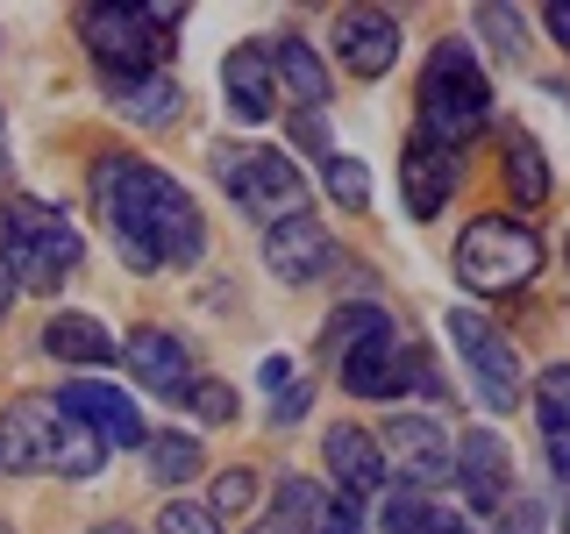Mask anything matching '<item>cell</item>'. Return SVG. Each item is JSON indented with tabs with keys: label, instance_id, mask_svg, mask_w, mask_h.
I'll return each mask as SVG.
<instances>
[{
	"label": "cell",
	"instance_id": "cell-32",
	"mask_svg": "<svg viewBox=\"0 0 570 534\" xmlns=\"http://www.w3.org/2000/svg\"><path fill=\"white\" fill-rule=\"evenodd\" d=\"M478 22H485L492 36H499V58H521V36H528V22H521V14H513V8H478Z\"/></svg>",
	"mask_w": 570,
	"mask_h": 534
},
{
	"label": "cell",
	"instance_id": "cell-22",
	"mask_svg": "<svg viewBox=\"0 0 570 534\" xmlns=\"http://www.w3.org/2000/svg\"><path fill=\"white\" fill-rule=\"evenodd\" d=\"M392 335V314L379 307V299H356V307H335L328 314V349H335V364L356 349H371V343H385Z\"/></svg>",
	"mask_w": 570,
	"mask_h": 534
},
{
	"label": "cell",
	"instance_id": "cell-29",
	"mask_svg": "<svg viewBox=\"0 0 570 534\" xmlns=\"http://www.w3.org/2000/svg\"><path fill=\"white\" fill-rule=\"evenodd\" d=\"M534 406H542V427H570V364H549V370H542Z\"/></svg>",
	"mask_w": 570,
	"mask_h": 534
},
{
	"label": "cell",
	"instance_id": "cell-24",
	"mask_svg": "<svg viewBox=\"0 0 570 534\" xmlns=\"http://www.w3.org/2000/svg\"><path fill=\"white\" fill-rule=\"evenodd\" d=\"M507 186H513V200H521V207H542L549 200V157H542V142H534V136H513L507 142Z\"/></svg>",
	"mask_w": 570,
	"mask_h": 534
},
{
	"label": "cell",
	"instance_id": "cell-3",
	"mask_svg": "<svg viewBox=\"0 0 570 534\" xmlns=\"http://www.w3.org/2000/svg\"><path fill=\"white\" fill-rule=\"evenodd\" d=\"M79 228L65 221L58 207L43 200H14L0 214V264H8L14 285H36V293H58V285L79 271Z\"/></svg>",
	"mask_w": 570,
	"mask_h": 534
},
{
	"label": "cell",
	"instance_id": "cell-21",
	"mask_svg": "<svg viewBox=\"0 0 570 534\" xmlns=\"http://www.w3.org/2000/svg\"><path fill=\"white\" fill-rule=\"evenodd\" d=\"M400 370H406V349H400V335H385V343L343 356V392H356V399H385V392H400Z\"/></svg>",
	"mask_w": 570,
	"mask_h": 534
},
{
	"label": "cell",
	"instance_id": "cell-19",
	"mask_svg": "<svg viewBox=\"0 0 570 534\" xmlns=\"http://www.w3.org/2000/svg\"><path fill=\"white\" fill-rule=\"evenodd\" d=\"M272 79L285 100L299 107H328V65L314 58V43H299V36H285V43H272Z\"/></svg>",
	"mask_w": 570,
	"mask_h": 534
},
{
	"label": "cell",
	"instance_id": "cell-13",
	"mask_svg": "<svg viewBox=\"0 0 570 534\" xmlns=\"http://www.w3.org/2000/svg\"><path fill=\"white\" fill-rule=\"evenodd\" d=\"M456 485H463V498H471L478 513H499L507 498H521V492H513L507 442H499L492 427H471V435L456 442Z\"/></svg>",
	"mask_w": 570,
	"mask_h": 534
},
{
	"label": "cell",
	"instance_id": "cell-16",
	"mask_svg": "<svg viewBox=\"0 0 570 534\" xmlns=\"http://www.w3.org/2000/svg\"><path fill=\"white\" fill-rule=\"evenodd\" d=\"M321 456H328V477L343 485V498H379L385 492V442L364 435V427H328L321 435Z\"/></svg>",
	"mask_w": 570,
	"mask_h": 534
},
{
	"label": "cell",
	"instance_id": "cell-26",
	"mask_svg": "<svg viewBox=\"0 0 570 534\" xmlns=\"http://www.w3.org/2000/svg\"><path fill=\"white\" fill-rule=\"evenodd\" d=\"M193 471H200V442L193 435H157L150 442V477L157 485H186Z\"/></svg>",
	"mask_w": 570,
	"mask_h": 534
},
{
	"label": "cell",
	"instance_id": "cell-36",
	"mask_svg": "<svg viewBox=\"0 0 570 534\" xmlns=\"http://www.w3.org/2000/svg\"><path fill=\"white\" fill-rule=\"evenodd\" d=\"M428 534H471V527H463L450 506H428Z\"/></svg>",
	"mask_w": 570,
	"mask_h": 534
},
{
	"label": "cell",
	"instance_id": "cell-11",
	"mask_svg": "<svg viewBox=\"0 0 570 534\" xmlns=\"http://www.w3.org/2000/svg\"><path fill=\"white\" fill-rule=\"evenodd\" d=\"M121 356H129V378L142 385V392H157V399H186L193 392V349L178 343L171 328H136L129 343H121Z\"/></svg>",
	"mask_w": 570,
	"mask_h": 534
},
{
	"label": "cell",
	"instance_id": "cell-5",
	"mask_svg": "<svg viewBox=\"0 0 570 534\" xmlns=\"http://www.w3.org/2000/svg\"><path fill=\"white\" fill-rule=\"evenodd\" d=\"M534 271H542V243H534V228H521L513 214H478L456 236V278L485 299L528 285Z\"/></svg>",
	"mask_w": 570,
	"mask_h": 534
},
{
	"label": "cell",
	"instance_id": "cell-10",
	"mask_svg": "<svg viewBox=\"0 0 570 534\" xmlns=\"http://www.w3.org/2000/svg\"><path fill=\"white\" fill-rule=\"evenodd\" d=\"M379 442H385V456L400 463L406 485H442V477L456 471V442L442 435V427L428 421V414H392Z\"/></svg>",
	"mask_w": 570,
	"mask_h": 534
},
{
	"label": "cell",
	"instance_id": "cell-7",
	"mask_svg": "<svg viewBox=\"0 0 570 534\" xmlns=\"http://www.w3.org/2000/svg\"><path fill=\"white\" fill-rule=\"evenodd\" d=\"M450 343L463 356V370H471V385H478V399L492 406V414H513V406L528 399V385H521V356H513V343L492 328L478 307H450Z\"/></svg>",
	"mask_w": 570,
	"mask_h": 534
},
{
	"label": "cell",
	"instance_id": "cell-6",
	"mask_svg": "<svg viewBox=\"0 0 570 534\" xmlns=\"http://www.w3.org/2000/svg\"><path fill=\"white\" fill-rule=\"evenodd\" d=\"M171 29H178V8H86V50L107 79H136V71H157L171 50Z\"/></svg>",
	"mask_w": 570,
	"mask_h": 534
},
{
	"label": "cell",
	"instance_id": "cell-23",
	"mask_svg": "<svg viewBox=\"0 0 570 534\" xmlns=\"http://www.w3.org/2000/svg\"><path fill=\"white\" fill-rule=\"evenodd\" d=\"M321 521H328V506H321V485H314V477H285L272 521H264V534H321Z\"/></svg>",
	"mask_w": 570,
	"mask_h": 534
},
{
	"label": "cell",
	"instance_id": "cell-40",
	"mask_svg": "<svg viewBox=\"0 0 570 534\" xmlns=\"http://www.w3.org/2000/svg\"><path fill=\"white\" fill-rule=\"evenodd\" d=\"M94 534H136V527H129V521H100Z\"/></svg>",
	"mask_w": 570,
	"mask_h": 534
},
{
	"label": "cell",
	"instance_id": "cell-33",
	"mask_svg": "<svg viewBox=\"0 0 570 534\" xmlns=\"http://www.w3.org/2000/svg\"><path fill=\"white\" fill-rule=\"evenodd\" d=\"M428 506H435V498H392L385 534H428Z\"/></svg>",
	"mask_w": 570,
	"mask_h": 534
},
{
	"label": "cell",
	"instance_id": "cell-20",
	"mask_svg": "<svg viewBox=\"0 0 570 534\" xmlns=\"http://www.w3.org/2000/svg\"><path fill=\"white\" fill-rule=\"evenodd\" d=\"M43 349L58 364H115V328H100L94 314H50Z\"/></svg>",
	"mask_w": 570,
	"mask_h": 534
},
{
	"label": "cell",
	"instance_id": "cell-41",
	"mask_svg": "<svg viewBox=\"0 0 570 534\" xmlns=\"http://www.w3.org/2000/svg\"><path fill=\"white\" fill-rule=\"evenodd\" d=\"M0 534H14V527H0Z\"/></svg>",
	"mask_w": 570,
	"mask_h": 534
},
{
	"label": "cell",
	"instance_id": "cell-8",
	"mask_svg": "<svg viewBox=\"0 0 570 534\" xmlns=\"http://www.w3.org/2000/svg\"><path fill=\"white\" fill-rule=\"evenodd\" d=\"M58 435H65V406L43 399V392H29V399H14L8 414H0V471H58Z\"/></svg>",
	"mask_w": 570,
	"mask_h": 534
},
{
	"label": "cell",
	"instance_id": "cell-35",
	"mask_svg": "<svg viewBox=\"0 0 570 534\" xmlns=\"http://www.w3.org/2000/svg\"><path fill=\"white\" fill-rule=\"evenodd\" d=\"M549 471L570 485V427H549Z\"/></svg>",
	"mask_w": 570,
	"mask_h": 534
},
{
	"label": "cell",
	"instance_id": "cell-31",
	"mask_svg": "<svg viewBox=\"0 0 570 534\" xmlns=\"http://www.w3.org/2000/svg\"><path fill=\"white\" fill-rule=\"evenodd\" d=\"M186 406H193V414H200V421H214V427H222V421H236V392H228L222 378H193Z\"/></svg>",
	"mask_w": 570,
	"mask_h": 534
},
{
	"label": "cell",
	"instance_id": "cell-12",
	"mask_svg": "<svg viewBox=\"0 0 570 534\" xmlns=\"http://www.w3.org/2000/svg\"><path fill=\"white\" fill-rule=\"evenodd\" d=\"M456 171H463V157L456 150H442L435 136H421L406 142V157H400V186H406V214L414 221H435L442 207H450V192H456Z\"/></svg>",
	"mask_w": 570,
	"mask_h": 534
},
{
	"label": "cell",
	"instance_id": "cell-14",
	"mask_svg": "<svg viewBox=\"0 0 570 534\" xmlns=\"http://www.w3.org/2000/svg\"><path fill=\"white\" fill-rule=\"evenodd\" d=\"M335 50H343V71H356V79H385L400 65V22L385 8H350L335 14Z\"/></svg>",
	"mask_w": 570,
	"mask_h": 534
},
{
	"label": "cell",
	"instance_id": "cell-38",
	"mask_svg": "<svg viewBox=\"0 0 570 534\" xmlns=\"http://www.w3.org/2000/svg\"><path fill=\"white\" fill-rule=\"evenodd\" d=\"M14 307V278H8V264H0V314Z\"/></svg>",
	"mask_w": 570,
	"mask_h": 534
},
{
	"label": "cell",
	"instance_id": "cell-18",
	"mask_svg": "<svg viewBox=\"0 0 570 534\" xmlns=\"http://www.w3.org/2000/svg\"><path fill=\"white\" fill-rule=\"evenodd\" d=\"M107 93H115V115H129L136 129H171L186 93H178L171 71H136V79H107Z\"/></svg>",
	"mask_w": 570,
	"mask_h": 534
},
{
	"label": "cell",
	"instance_id": "cell-37",
	"mask_svg": "<svg viewBox=\"0 0 570 534\" xmlns=\"http://www.w3.org/2000/svg\"><path fill=\"white\" fill-rule=\"evenodd\" d=\"M542 22H549V36H557V43L570 50V0H557V8H549V14H542Z\"/></svg>",
	"mask_w": 570,
	"mask_h": 534
},
{
	"label": "cell",
	"instance_id": "cell-34",
	"mask_svg": "<svg viewBox=\"0 0 570 534\" xmlns=\"http://www.w3.org/2000/svg\"><path fill=\"white\" fill-rule=\"evenodd\" d=\"M356 513H364L356 498H335V506H328V521H321V534H356Z\"/></svg>",
	"mask_w": 570,
	"mask_h": 534
},
{
	"label": "cell",
	"instance_id": "cell-28",
	"mask_svg": "<svg viewBox=\"0 0 570 534\" xmlns=\"http://www.w3.org/2000/svg\"><path fill=\"white\" fill-rule=\"evenodd\" d=\"M264 385H272V421H299V414H307V385H299V370L285 364V356L264 364Z\"/></svg>",
	"mask_w": 570,
	"mask_h": 534
},
{
	"label": "cell",
	"instance_id": "cell-42",
	"mask_svg": "<svg viewBox=\"0 0 570 534\" xmlns=\"http://www.w3.org/2000/svg\"><path fill=\"white\" fill-rule=\"evenodd\" d=\"M563 249H570V243H563Z\"/></svg>",
	"mask_w": 570,
	"mask_h": 534
},
{
	"label": "cell",
	"instance_id": "cell-25",
	"mask_svg": "<svg viewBox=\"0 0 570 534\" xmlns=\"http://www.w3.org/2000/svg\"><path fill=\"white\" fill-rule=\"evenodd\" d=\"M321 178H328V192L343 200V214H364V207H371V171L356 165L350 150H328V165H321Z\"/></svg>",
	"mask_w": 570,
	"mask_h": 534
},
{
	"label": "cell",
	"instance_id": "cell-9",
	"mask_svg": "<svg viewBox=\"0 0 570 534\" xmlns=\"http://www.w3.org/2000/svg\"><path fill=\"white\" fill-rule=\"evenodd\" d=\"M58 406L79 427H94V435L107 442V449H150V435H142V414H136V399L121 385H100V378H79V385H65L58 392Z\"/></svg>",
	"mask_w": 570,
	"mask_h": 534
},
{
	"label": "cell",
	"instance_id": "cell-39",
	"mask_svg": "<svg viewBox=\"0 0 570 534\" xmlns=\"http://www.w3.org/2000/svg\"><path fill=\"white\" fill-rule=\"evenodd\" d=\"M513 534H534V506H521V513H513Z\"/></svg>",
	"mask_w": 570,
	"mask_h": 534
},
{
	"label": "cell",
	"instance_id": "cell-2",
	"mask_svg": "<svg viewBox=\"0 0 570 534\" xmlns=\"http://www.w3.org/2000/svg\"><path fill=\"white\" fill-rule=\"evenodd\" d=\"M492 115V86L478 71L471 43H435L428 50V71H421V136H435L442 150H463Z\"/></svg>",
	"mask_w": 570,
	"mask_h": 534
},
{
	"label": "cell",
	"instance_id": "cell-15",
	"mask_svg": "<svg viewBox=\"0 0 570 534\" xmlns=\"http://www.w3.org/2000/svg\"><path fill=\"white\" fill-rule=\"evenodd\" d=\"M264 264H272V278H285V285H307L335 264V243L314 214H293V221L264 228Z\"/></svg>",
	"mask_w": 570,
	"mask_h": 534
},
{
	"label": "cell",
	"instance_id": "cell-27",
	"mask_svg": "<svg viewBox=\"0 0 570 534\" xmlns=\"http://www.w3.org/2000/svg\"><path fill=\"white\" fill-rule=\"evenodd\" d=\"M249 506H257V477H249V471H222V477H214V492H207L214 521H243Z\"/></svg>",
	"mask_w": 570,
	"mask_h": 534
},
{
	"label": "cell",
	"instance_id": "cell-30",
	"mask_svg": "<svg viewBox=\"0 0 570 534\" xmlns=\"http://www.w3.org/2000/svg\"><path fill=\"white\" fill-rule=\"evenodd\" d=\"M157 534H222L207 506H193V498H165V513H157Z\"/></svg>",
	"mask_w": 570,
	"mask_h": 534
},
{
	"label": "cell",
	"instance_id": "cell-17",
	"mask_svg": "<svg viewBox=\"0 0 570 534\" xmlns=\"http://www.w3.org/2000/svg\"><path fill=\"white\" fill-rule=\"evenodd\" d=\"M222 93H228V115H236V121H272V107H278L272 50H257V43L228 50V65H222Z\"/></svg>",
	"mask_w": 570,
	"mask_h": 534
},
{
	"label": "cell",
	"instance_id": "cell-1",
	"mask_svg": "<svg viewBox=\"0 0 570 534\" xmlns=\"http://www.w3.org/2000/svg\"><path fill=\"white\" fill-rule=\"evenodd\" d=\"M94 207L107 221V236L121 243V257L136 271H165V264H200L207 228L193 192L165 178L157 165H136V157H100L94 165Z\"/></svg>",
	"mask_w": 570,
	"mask_h": 534
},
{
	"label": "cell",
	"instance_id": "cell-4",
	"mask_svg": "<svg viewBox=\"0 0 570 534\" xmlns=\"http://www.w3.org/2000/svg\"><path fill=\"white\" fill-rule=\"evenodd\" d=\"M214 178H222V192L264 228L307 214V178H299V165L285 150H264V142H214Z\"/></svg>",
	"mask_w": 570,
	"mask_h": 534
}]
</instances>
